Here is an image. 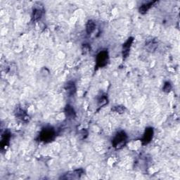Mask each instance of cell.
I'll return each instance as SVG.
<instances>
[{"label":"cell","instance_id":"cell-1","mask_svg":"<svg viewBox=\"0 0 180 180\" xmlns=\"http://www.w3.org/2000/svg\"><path fill=\"white\" fill-rule=\"evenodd\" d=\"M55 138V131L52 128H45L42 130L39 136V139L41 141L48 142L52 141Z\"/></svg>","mask_w":180,"mask_h":180},{"label":"cell","instance_id":"cell-2","mask_svg":"<svg viewBox=\"0 0 180 180\" xmlns=\"http://www.w3.org/2000/svg\"><path fill=\"white\" fill-rule=\"evenodd\" d=\"M127 138H128V136H127V134L125 132H120L117 133L112 141L113 147H115L117 149H120L122 148L125 145Z\"/></svg>","mask_w":180,"mask_h":180},{"label":"cell","instance_id":"cell-3","mask_svg":"<svg viewBox=\"0 0 180 180\" xmlns=\"http://www.w3.org/2000/svg\"><path fill=\"white\" fill-rule=\"evenodd\" d=\"M109 61V54L106 51H102L98 53L96 56V66L98 68L104 67L107 65Z\"/></svg>","mask_w":180,"mask_h":180},{"label":"cell","instance_id":"cell-4","mask_svg":"<svg viewBox=\"0 0 180 180\" xmlns=\"http://www.w3.org/2000/svg\"><path fill=\"white\" fill-rule=\"evenodd\" d=\"M153 128H149L146 129V131L144 134L143 138L141 139L142 144L143 145H146L148 144H149L151 141V139H153Z\"/></svg>","mask_w":180,"mask_h":180},{"label":"cell","instance_id":"cell-5","mask_svg":"<svg viewBox=\"0 0 180 180\" xmlns=\"http://www.w3.org/2000/svg\"><path fill=\"white\" fill-rule=\"evenodd\" d=\"M133 41H134L133 37H130V38H129L128 40L125 42V43L123 44V51H122L123 57L126 58L127 56H128L129 52H130V47H131Z\"/></svg>","mask_w":180,"mask_h":180},{"label":"cell","instance_id":"cell-6","mask_svg":"<svg viewBox=\"0 0 180 180\" xmlns=\"http://www.w3.org/2000/svg\"><path fill=\"white\" fill-rule=\"evenodd\" d=\"M65 90L69 95H73L76 92V87H75V82L69 81L66 83L65 85Z\"/></svg>","mask_w":180,"mask_h":180},{"label":"cell","instance_id":"cell-7","mask_svg":"<svg viewBox=\"0 0 180 180\" xmlns=\"http://www.w3.org/2000/svg\"><path fill=\"white\" fill-rule=\"evenodd\" d=\"M65 113H66V117H69V118H71V119L75 118V116H76L75 110H74L73 108L70 105L66 106V107L65 109Z\"/></svg>","mask_w":180,"mask_h":180},{"label":"cell","instance_id":"cell-8","mask_svg":"<svg viewBox=\"0 0 180 180\" xmlns=\"http://www.w3.org/2000/svg\"><path fill=\"white\" fill-rule=\"evenodd\" d=\"M95 28H96L95 23L92 20H88L86 26V30L87 34H89V35H90V34H92L93 32L94 31V30H95Z\"/></svg>","mask_w":180,"mask_h":180},{"label":"cell","instance_id":"cell-9","mask_svg":"<svg viewBox=\"0 0 180 180\" xmlns=\"http://www.w3.org/2000/svg\"><path fill=\"white\" fill-rule=\"evenodd\" d=\"M9 139H10V134L9 132H6L5 134H3L2 139H1V146L2 149L4 147H6L7 146L9 145Z\"/></svg>","mask_w":180,"mask_h":180},{"label":"cell","instance_id":"cell-10","mask_svg":"<svg viewBox=\"0 0 180 180\" xmlns=\"http://www.w3.org/2000/svg\"><path fill=\"white\" fill-rule=\"evenodd\" d=\"M156 2V1H152V2L145 4L141 6V7L139 8V12L141 13V14H145L148 11V10H149V9L153 5V4H155Z\"/></svg>","mask_w":180,"mask_h":180},{"label":"cell","instance_id":"cell-11","mask_svg":"<svg viewBox=\"0 0 180 180\" xmlns=\"http://www.w3.org/2000/svg\"><path fill=\"white\" fill-rule=\"evenodd\" d=\"M42 16V11L41 9H35L33 11V20L34 21H37L39 20Z\"/></svg>","mask_w":180,"mask_h":180},{"label":"cell","instance_id":"cell-12","mask_svg":"<svg viewBox=\"0 0 180 180\" xmlns=\"http://www.w3.org/2000/svg\"><path fill=\"white\" fill-rule=\"evenodd\" d=\"M17 116H18L19 118L22 119V120H25V119H28V115L26 114V113L23 111L22 109H18L17 111Z\"/></svg>","mask_w":180,"mask_h":180},{"label":"cell","instance_id":"cell-13","mask_svg":"<svg viewBox=\"0 0 180 180\" xmlns=\"http://www.w3.org/2000/svg\"><path fill=\"white\" fill-rule=\"evenodd\" d=\"M113 111H115V112L118 113H123L125 111V108L124 106H114L112 109Z\"/></svg>","mask_w":180,"mask_h":180},{"label":"cell","instance_id":"cell-14","mask_svg":"<svg viewBox=\"0 0 180 180\" xmlns=\"http://www.w3.org/2000/svg\"><path fill=\"white\" fill-rule=\"evenodd\" d=\"M172 90V85L169 82H166L165 83L163 88V92L168 93L170 92V90Z\"/></svg>","mask_w":180,"mask_h":180}]
</instances>
